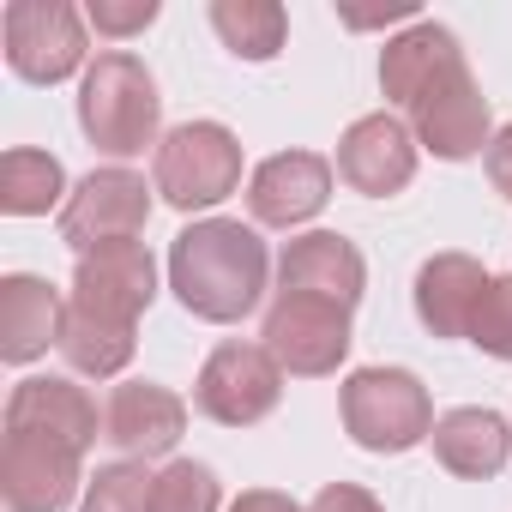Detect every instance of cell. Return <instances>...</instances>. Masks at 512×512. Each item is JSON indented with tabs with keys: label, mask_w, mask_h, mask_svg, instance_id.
<instances>
[{
	"label": "cell",
	"mask_w": 512,
	"mask_h": 512,
	"mask_svg": "<svg viewBox=\"0 0 512 512\" xmlns=\"http://www.w3.org/2000/svg\"><path fill=\"white\" fill-rule=\"evenodd\" d=\"M488 284L494 278L482 272V260H470V253H434V260L416 272V320L434 338H470Z\"/></svg>",
	"instance_id": "d6986e66"
},
{
	"label": "cell",
	"mask_w": 512,
	"mask_h": 512,
	"mask_svg": "<svg viewBox=\"0 0 512 512\" xmlns=\"http://www.w3.org/2000/svg\"><path fill=\"white\" fill-rule=\"evenodd\" d=\"M326 199H332V163L320 151H278L247 181V211L266 229H296L320 217Z\"/></svg>",
	"instance_id": "5bb4252c"
},
{
	"label": "cell",
	"mask_w": 512,
	"mask_h": 512,
	"mask_svg": "<svg viewBox=\"0 0 512 512\" xmlns=\"http://www.w3.org/2000/svg\"><path fill=\"white\" fill-rule=\"evenodd\" d=\"M416 151H422L416 133L392 109H380V115L350 121V133L338 139V175L368 199H392L416 181Z\"/></svg>",
	"instance_id": "7c38bea8"
},
{
	"label": "cell",
	"mask_w": 512,
	"mask_h": 512,
	"mask_svg": "<svg viewBox=\"0 0 512 512\" xmlns=\"http://www.w3.org/2000/svg\"><path fill=\"white\" fill-rule=\"evenodd\" d=\"M61 320H67V302L49 278L37 272H13L0 278V362H37L49 344H61Z\"/></svg>",
	"instance_id": "ac0fdd59"
},
{
	"label": "cell",
	"mask_w": 512,
	"mask_h": 512,
	"mask_svg": "<svg viewBox=\"0 0 512 512\" xmlns=\"http://www.w3.org/2000/svg\"><path fill=\"white\" fill-rule=\"evenodd\" d=\"M151 223V187L145 175L109 163V169H91L67 205H61V241L79 253H97V247H115V241H139Z\"/></svg>",
	"instance_id": "8992f818"
},
{
	"label": "cell",
	"mask_w": 512,
	"mask_h": 512,
	"mask_svg": "<svg viewBox=\"0 0 512 512\" xmlns=\"http://www.w3.org/2000/svg\"><path fill=\"white\" fill-rule=\"evenodd\" d=\"M241 187V139L223 121H181L157 145V193L175 211H205Z\"/></svg>",
	"instance_id": "277c9868"
},
{
	"label": "cell",
	"mask_w": 512,
	"mask_h": 512,
	"mask_svg": "<svg viewBox=\"0 0 512 512\" xmlns=\"http://www.w3.org/2000/svg\"><path fill=\"white\" fill-rule=\"evenodd\" d=\"M482 163H488L494 193H500V199H512V127H500V133H494V145H488V157H482Z\"/></svg>",
	"instance_id": "f1b7e54d"
},
{
	"label": "cell",
	"mask_w": 512,
	"mask_h": 512,
	"mask_svg": "<svg viewBox=\"0 0 512 512\" xmlns=\"http://www.w3.org/2000/svg\"><path fill=\"white\" fill-rule=\"evenodd\" d=\"M223 488L211 476V464L199 458H175L157 470V488H151V512H217Z\"/></svg>",
	"instance_id": "cb8c5ba5"
},
{
	"label": "cell",
	"mask_w": 512,
	"mask_h": 512,
	"mask_svg": "<svg viewBox=\"0 0 512 512\" xmlns=\"http://www.w3.org/2000/svg\"><path fill=\"white\" fill-rule=\"evenodd\" d=\"M55 350L67 356V368H73V374L109 380V374H121V368L133 362L139 338H133V326L97 320V314H85V308H73V302H67V320H61V344H55Z\"/></svg>",
	"instance_id": "44dd1931"
},
{
	"label": "cell",
	"mask_w": 512,
	"mask_h": 512,
	"mask_svg": "<svg viewBox=\"0 0 512 512\" xmlns=\"http://www.w3.org/2000/svg\"><path fill=\"white\" fill-rule=\"evenodd\" d=\"M0 31H7V67L25 85H61L85 67V13L67 0H13Z\"/></svg>",
	"instance_id": "ba28073f"
},
{
	"label": "cell",
	"mask_w": 512,
	"mask_h": 512,
	"mask_svg": "<svg viewBox=\"0 0 512 512\" xmlns=\"http://www.w3.org/2000/svg\"><path fill=\"white\" fill-rule=\"evenodd\" d=\"M157 19V0H91L85 25H97V37H139Z\"/></svg>",
	"instance_id": "4316f807"
},
{
	"label": "cell",
	"mask_w": 512,
	"mask_h": 512,
	"mask_svg": "<svg viewBox=\"0 0 512 512\" xmlns=\"http://www.w3.org/2000/svg\"><path fill=\"white\" fill-rule=\"evenodd\" d=\"M260 344L272 350V362L296 380H326L338 374V362L350 356V308L320 302V296H284L266 308Z\"/></svg>",
	"instance_id": "52a82bcc"
},
{
	"label": "cell",
	"mask_w": 512,
	"mask_h": 512,
	"mask_svg": "<svg viewBox=\"0 0 512 512\" xmlns=\"http://www.w3.org/2000/svg\"><path fill=\"white\" fill-rule=\"evenodd\" d=\"M157 302V260L145 241H115L97 247L73 266V308L115 320V326H139V314Z\"/></svg>",
	"instance_id": "30bf717a"
},
{
	"label": "cell",
	"mask_w": 512,
	"mask_h": 512,
	"mask_svg": "<svg viewBox=\"0 0 512 512\" xmlns=\"http://www.w3.org/2000/svg\"><path fill=\"white\" fill-rule=\"evenodd\" d=\"M181 428H187V404L169 386H157V380H127L103 404V440L121 458H133V464L175 452Z\"/></svg>",
	"instance_id": "9a60e30c"
},
{
	"label": "cell",
	"mask_w": 512,
	"mask_h": 512,
	"mask_svg": "<svg viewBox=\"0 0 512 512\" xmlns=\"http://www.w3.org/2000/svg\"><path fill=\"white\" fill-rule=\"evenodd\" d=\"M452 67H464L458 37H452L446 25H434V19H416L410 31H398V37L380 49V91H386L392 109L410 115V109L422 103V91H434Z\"/></svg>",
	"instance_id": "e0dca14e"
},
{
	"label": "cell",
	"mask_w": 512,
	"mask_h": 512,
	"mask_svg": "<svg viewBox=\"0 0 512 512\" xmlns=\"http://www.w3.org/2000/svg\"><path fill=\"white\" fill-rule=\"evenodd\" d=\"M470 344L494 362H512V278H494L482 308H476V326H470Z\"/></svg>",
	"instance_id": "484cf974"
},
{
	"label": "cell",
	"mask_w": 512,
	"mask_h": 512,
	"mask_svg": "<svg viewBox=\"0 0 512 512\" xmlns=\"http://www.w3.org/2000/svg\"><path fill=\"white\" fill-rule=\"evenodd\" d=\"M344 428L362 452H410L434 434V404L428 386L410 368H356L338 392Z\"/></svg>",
	"instance_id": "3957f363"
},
{
	"label": "cell",
	"mask_w": 512,
	"mask_h": 512,
	"mask_svg": "<svg viewBox=\"0 0 512 512\" xmlns=\"http://www.w3.org/2000/svg\"><path fill=\"white\" fill-rule=\"evenodd\" d=\"M79 452L31 440V434H7V452H0V500L13 512H67L79 494Z\"/></svg>",
	"instance_id": "2e32d148"
},
{
	"label": "cell",
	"mask_w": 512,
	"mask_h": 512,
	"mask_svg": "<svg viewBox=\"0 0 512 512\" xmlns=\"http://www.w3.org/2000/svg\"><path fill=\"white\" fill-rule=\"evenodd\" d=\"M67 169L49 151L13 145L0 157V211L7 217H49V205H67Z\"/></svg>",
	"instance_id": "603a6c76"
},
{
	"label": "cell",
	"mask_w": 512,
	"mask_h": 512,
	"mask_svg": "<svg viewBox=\"0 0 512 512\" xmlns=\"http://www.w3.org/2000/svg\"><path fill=\"white\" fill-rule=\"evenodd\" d=\"M211 31L241 61H278L284 37H290V19H284L278 0H211Z\"/></svg>",
	"instance_id": "7402d4cb"
},
{
	"label": "cell",
	"mask_w": 512,
	"mask_h": 512,
	"mask_svg": "<svg viewBox=\"0 0 512 512\" xmlns=\"http://www.w3.org/2000/svg\"><path fill=\"white\" fill-rule=\"evenodd\" d=\"M284 398V368L272 362L266 344H217L193 380V410L211 416L217 428H253V422H266Z\"/></svg>",
	"instance_id": "5b68a950"
},
{
	"label": "cell",
	"mask_w": 512,
	"mask_h": 512,
	"mask_svg": "<svg viewBox=\"0 0 512 512\" xmlns=\"http://www.w3.org/2000/svg\"><path fill=\"white\" fill-rule=\"evenodd\" d=\"M151 488H157V476H145V464L115 458V464H103L85 482V506L79 512H151Z\"/></svg>",
	"instance_id": "d4e9b609"
},
{
	"label": "cell",
	"mask_w": 512,
	"mask_h": 512,
	"mask_svg": "<svg viewBox=\"0 0 512 512\" xmlns=\"http://www.w3.org/2000/svg\"><path fill=\"white\" fill-rule=\"evenodd\" d=\"M308 512H386V506H380L368 488H356V482H326Z\"/></svg>",
	"instance_id": "83f0119b"
},
{
	"label": "cell",
	"mask_w": 512,
	"mask_h": 512,
	"mask_svg": "<svg viewBox=\"0 0 512 512\" xmlns=\"http://www.w3.org/2000/svg\"><path fill=\"white\" fill-rule=\"evenodd\" d=\"M410 133L422 151H434L440 163H464V157H488V133H494V115H488V97L482 85L470 79V61L452 67L434 91H422V103L410 109Z\"/></svg>",
	"instance_id": "9c48e42d"
},
{
	"label": "cell",
	"mask_w": 512,
	"mask_h": 512,
	"mask_svg": "<svg viewBox=\"0 0 512 512\" xmlns=\"http://www.w3.org/2000/svg\"><path fill=\"white\" fill-rule=\"evenodd\" d=\"M7 434H31V440L67 446L85 458L97 440V404L85 398V386H73L61 374H31L7 398Z\"/></svg>",
	"instance_id": "4fadbf2b"
},
{
	"label": "cell",
	"mask_w": 512,
	"mask_h": 512,
	"mask_svg": "<svg viewBox=\"0 0 512 512\" xmlns=\"http://www.w3.org/2000/svg\"><path fill=\"white\" fill-rule=\"evenodd\" d=\"M272 253L241 217H199L169 241V290L205 326H235L260 308Z\"/></svg>",
	"instance_id": "6da1fadb"
},
{
	"label": "cell",
	"mask_w": 512,
	"mask_h": 512,
	"mask_svg": "<svg viewBox=\"0 0 512 512\" xmlns=\"http://www.w3.org/2000/svg\"><path fill=\"white\" fill-rule=\"evenodd\" d=\"M229 512H308V506H296L290 494H278V488H247Z\"/></svg>",
	"instance_id": "f546056e"
},
{
	"label": "cell",
	"mask_w": 512,
	"mask_h": 512,
	"mask_svg": "<svg viewBox=\"0 0 512 512\" xmlns=\"http://www.w3.org/2000/svg\"><path fill=\"white\" fill-rule=\"evenodd\" d=\"M79 127L85 139L127 163L139 157L145 145H163L157 127H163V97H157V79L139 55L127 49H103L91 67H85V85H79Z\"/></svg>",
	"instance_id": "7a4b0ae2"
},
{
	"label": "cell",
	"mask_w": 512,
	"mask_h": 512,
	"mask_svg": "<svg viewBox=\"0 0 512 512\" xmlns=\"http://www.w3.org/2000/svg\"><path fill=\"white\" fill-rule=\"evenodd\" d=\"M278 290L284 296H320L338 308H356L368 290V260L362 247L338 229H308L296 241H284L278 253Z\"/></svg>",
	"instance_id": "8fae6325"
},
{
	"label": "cell",
	"mask_w": 512,
	"mask_h": 512,
	"mask_svg": "<svg viewBox=\"0 0 512 512\" xmlns=\"http://www.w3.org/2000/svg\"><path fill=\"white\" fill-rule=\"evenodd\" d=\"M428 440H434V458H440L452 476H470V482L500 476L506 458H512V428H506V416H494V410H482V404L446 410Z\"/></svg>",
	"instance_id": "ffe728a7"
}]
</instances>
